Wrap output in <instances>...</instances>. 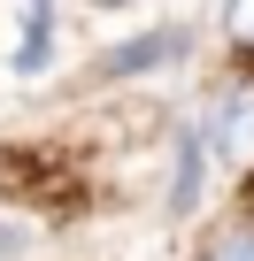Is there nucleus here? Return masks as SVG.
Returning <instances> with one entry per match:
<instances>
[{"label": "nucleus", "instance_id": "1", "mask_svg": "<svg viewBox=\"0 0 254 261\" xmlns=\"http://www.w3.org/2000/svg\"><path fill=\"white\" fill-rule=\"evenodd\" d=\"M200 139H208V154L223 162V169H254V85H223L216 100H208V115H200Z\"/></svg>", "mask_w": 254, "mask_h": 261}, {"label": "nucleus", "instance_id": "2", "mask_svg": "<svg viewBox=\"0 0 254 261\" xmlns=\"http://www.w3.org/2000/svg\"><path fill=\"white\" fill-rule=\"evenodd\" d=\"M185 46H193L185 23H177V31H147V39H123V46L100 54V77H139V69H154V62H177Z\"/></svg>", "mask_w": 254, "mask_h": 261}, {"label": "nucleus", "instance_id": "3", "mask_svg": "<svg viewBox=\"0 0 254 261\" xmlns=\"http://www.w3.org/2000/svg\"><path fill=\"white\" fill-rule=\"evenodd\" d=\"M200 162H208V139L193 123V130H177V177H170V207L177 215H193V200H200Z\"/></svg>", "mask_w": 254, "mask_h": 261}, {"label": "nucleus", "instance_id": "4", "mask_svg": "<svg viewBox=\"0 0 254 261\" xmlns=\"http://www.w3.org/2000/svg\"><path fill=\"white\" fill-rule=\"evenodd\" d=\"M208 261H254V223H231V230L208 246Z\"/></svg>", "mask_w": 254, "mask_h": 261}, {"label": "nucleus", "instance_id": "5", "mask_svg": "<svg viewBox=\"0 0 254 261\" xmlns=\"http://www.w3.org/2000/svg\"><path fill=\"white\" fill-rule=\"evenodd\" d=\"M223 31H231V46L254 54V0H231V8H223Z\"/></svg>", "mask_w": 254, "mask_h": 261}, {"label": "nucleus", "instance_id": "6", "mask_svg": "<svg viewBox=\"0 0 254 261\" xmlns=\"http://www.w3.org/2000/svg\"><path fill=\"white\" fill-rule=\"evenodd\" d=\"M93 8H123V0H93Z\"/></svg>", "mask_w": 254, "mask_h": 261}]
</instances>
